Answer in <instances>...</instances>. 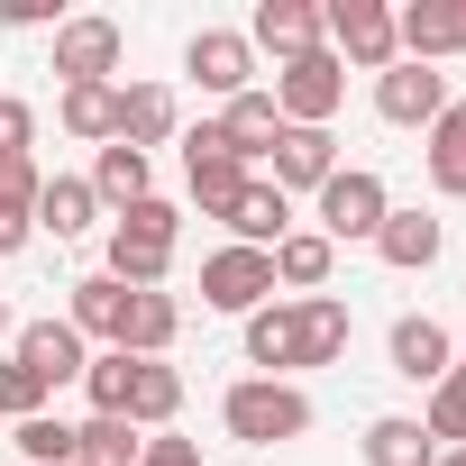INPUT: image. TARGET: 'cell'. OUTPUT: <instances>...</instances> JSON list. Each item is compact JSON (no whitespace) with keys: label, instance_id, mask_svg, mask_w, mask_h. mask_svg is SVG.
<instances>
[{"label":"cell","instance_id":"8fae6325","mask_svg":"<svg viewBox=\"0 0 466 466\" xmlns=\"http://www.w3.org/2000/svg\"><path fill=\"white\" fill-rule=\"evenodd\" d=\"M393 46H402L411 65L466 56V0H411V10H393Z\"/></svg>","mask_w":466,"mask_h":466},{"label":"cell","instance_id":"e0dca14e","mask_svg":"<svg viewBox=\"0 0 466 466\" xmlns=\"http://www.w3.org/2000/svg\"><path fill=\"white\" fill-rule=\"evenodd\" d=\"M174 128H183V110H174V92H165V83H119V147L156 156Z\"/></svg>","mask_w":466,"mask_h":466},{"label":"cell","instance_id":"d4e9b609","mask_svg":"<svg viewBox=\"0 0 466 466\" xmlns=\"http://www.w3.org/2000/svg\"><path fill=\"white\" fill-rule=\"evenodd\" d=\"M183 329V302L174 293H128V320H119V357H165Z\"/></svg>","mask_w":466,"mask_h":466},{"label":"cell","instance_id":"52a82bcc","mask_svg":"<svg viewBox=\"0 0 466 466\" xmlns=\"http://www.w3.org/2000/svg\"><path fill=\"white\" fill-rule=\"evenodd\" d=\"M183 74L210 92V101H238V92H257L248 74H257V46H248V28H201L192 46H183Z\"/></svg>","mask_w":466,"mask_h":466},{"label":"cell","instance_id":"44dd1931","mask_svg":"<svg viewBox=\"0 0 466 466\" xmlns=\"http://www.w3.org/2000/svg\"><path fill=\"white\" fill-rule=\"evenodd\" d=\"M375 257H384L393 275H420V266H439V219H430V210H384V228H375Z\"/></svg>","mask_w":466,"mask_h":466},{"label":"cell","instance_id":"9a60e30c","mask_svg":"<svg viewBox=\"0 0 466 466\" xmlns=\"http://www.w3.org/2000/svg\"><path fill=\"white\" fill-rule=\"evenodd\" d=\"M101 275H110V284H128V293H165V275H174V238L110 219V266H101Z\"/></svg>","mask_w":466,"mask_h":466},{"label":"cell","instance_id":"6da1fadb","mask_svg":"<svg viewBox=\"0 0 466 466\" xmlns=\"http://www.w3.org/2000/svg\"><path fill=\"white\" fill-rule=\"evenodd\" d=\"M219 420H228V439H248V448H284V439L311 430V393L284 384V375H248V384L219 393Z\"/></svg>","mask_w":466,"mask_h":466},{"label":"cell","instance_id":"d6986e66","mask_svg":"<svg viewBox=\"0 0 466 466\" xmlns=\"http://www.w3.org/2000/svg\"><path fill=\"white\" fill-rule=\"evenodd\" d=\"M83 183H92V201H101V210H137V201L156 192V165H147L137 147H119V137H110V147L92 156V174H83Z\"/></svg>","mask_w":466,"mask_h":466},{"label":"cell","instance_id":"74e56055","mask_svg":"<svg viewBox=\"0 0 466 466\" xmlns=\"http://www.w3.org/2000/svg\"><path fill=\"white\" fill-rule=\"evenodd\" d=\"M137 466H201V439H147Z\"/></svg>","mask_w":466,"mask_h":466},{"label":"cell","instance_id":"4fadbf2b","mask_svg":"<svg viewBox=\"0 0 466 466\" xmlns=\"http://www.w3.org/2000/svg\"><path fill=\"white\" fill-rule=\"evenodd\" d=\"M384 348H393V375H402V384H420V393H430V384H448V366H457V339H448L430 311H402Z\"/></svg>","mask_w":466,"mask_h":466},{"label":"cell","instance_id":"3957f363","mask_svg":"<svg viewBox=\"0 0 466 466\" xmlns=\"http://www.w3.org/2000/svg\"><path fill=\"white\" fill-rule=\"evenodd\" d=\"M320 46L348 65V74H384L402 46H393V0H329L320 10Z\"/></svg>","mask_w":466,"mask_h":466},{"label":"cell","instance_id":"f1b7e54d","mask_svg":"<svg viewBox=\"0 0 466 466\" xmlns=\"http://www.w3.org/2000/svg\"><path fill=\"white\" fill-rule=\"evenodd\" d=\"M366 466H439V439L411 411H384V420H366Z\"/></svg>","mask_w":466,"mask_h":466},{"label":"cell","instance_id":"9c48e42d","mask_svg":"<svg viewBox=\"0 0 466 466\" xmlns=\"http://www.w3.org/2000/svg\"><path fill=\"white\" fill-rule=\"evenodd\" d=\"M375 110H384L393 128H430V119L448 110V74H439V65H411V56H393V65L375 74Z\"/></svg>","mask_w":466,"mask_h":466},{"label":"cell","instance_id":"7402d4cb","mask_svg":"<svg viewBox=\"0 0 466 466\" xmlns=\"http://www.w3.org/2000/svg\"><path fill=\"white\" fill-rule=\"evenodd\" d=\"M37 192H46L37 156H28V165H0V257H19V248L37 238Z\"/></svg>","mask_w":466,"mask_h":466},{"label":"cell","instance_id":"4dcf8cb0","mask_svg":"<svg viewBox=\"0 0 466 466\" xmlns=\"http://www.w3.org/2000/svg\"><path fill=\"white\" fill-rule=\"evenodd\" d=\"M420 137H430V183H439L448 201H466V101H448Z\"/></svg>","mask_w":466,"mask_h":466},{"label":"cell","instance_id":"8d00e7d4","mask_svg":"<svg viewBox=\"0 0 466 466\" xmlns=\"http://www.w3.org/2000/svg\"><path fill=\"white\" fill-rule=\"evenodd\" d=\"M28 147H37V110L19 92H0V165H28Z\"/></svg>","mask_w":466,"mask_h":466},{"label":"cell","instance_id":"277c9868","mask_svg":"<svg viewBox=\"0 0 466 466\" xmlns=\"http://www.w3.org/2000/svg\"><path fill=\"white\" fill-rule=\"evenodd\" d=\"M339 101H348V65H339L329 46H311V56L275 65V110H284V128H329V119H339Z\"/></svg>","mask_w":466,"mask_h":466},{"label":"cell","instance_id":"60d3db41","mask_svg":"<svg viewBox=\"0 0 466 466\" xmlns=\"http://www.w3.org/2000/svg\"><path fill=\"white\" fill-rule=\"evenodd\" d=\"M439 466H466V448H439Z\"/></svg>","mask_w":466,"mask_h":466},{"label":"cell","instance_id":"5bb4252c","mask_svg":"<svg viewBox=\"0 0 466 466\" xmlns=\"http://www.w3.org/2000/svg\"><path fill=\"white\" fill-rule=\"evenodd\" d=\"M219 137H228V156H238L248 174L275 156V137H284V110H275V92H238V101H219V119H210Z\"/></svg>","mask_w":466,"mask_h":466},{"label":"cell","instance_id":"7c38bea8","mask_svg":"<svg viewBox=\"0 0 466 466\" xmlns=\"http://www.w3.org/2000/svg\"><path fill=\"white\" fill-rule=\"evenodd\" d=\"M329 174H339V137H329V128H284L275 156H266V183H275L284 201H293V192H320Z\"/></svg>","mask_w":466,"mask_h":466},{"label":"cell","instance_id":"d590c367","mask_svg":"<svg viewBox=\"0 0 466 466\" xmlns=\"http://www.w3.org/2000/svg\"><path fill=\"white\" fill-rule=\"evenodd\" d=\"M37 411H46V384H37L19 357H0V420L19 430V420H37Z\"/></svg>","mask_w":466,"mask_h":466},{"label":"cell","instance_id":"5b68a950","mask_svg":"<svg viewBox=\"0 0 466 466\" xmlns=\"http://www.w3.org/2000/svg\"><path fill=\"white\" fill-rule=\"evenodd\" d=\"M257 174L238 165V156H228V137L201 119V128H183V192H192V210L201 219H228V201H238Z\"/></svg>","mask_w":466,"mask_h":466},{"label":"cell","instance_id":"f35d334b","mask_svg":"<svg viewBox=\"0 0 466 466\" xmlns=\"http://www.w3.org/2000/svg\"><path fill=\"white\" fill-rule=\"evenodd\" d=\"M0 28H56V0H0Z\"/></svg>","mask_w":466,"mask_h":466},{"label":"cell","instance_id":"2e32d148","mask_svg":"<svg viewBox=\"0 0 466 466\" xmlns=\"http://www.w3.org/2000/svg\"><path fill=\"white\" fill-rule=\"evenodd\" d=\"M219 228H228V248H266V257H275V248L293 238V201H284V192L257 174L238 201H228V219H219Z\"/></svg>","mask_w":466,"mask_h":466},{"label":"cell","instance_id":"8992f818","mask_svg":"<svg viewBox=\"0 0 466 466\" xmlns=\"http://www.w3.org/2000/svg\"><path fill=\"white\" fill-rule=\"evenodd\" d=\"M266 293H275V257L266 248H219V257H201V302L210 311H266Z\"/></svg>","mask_w":466,"mask_h":466},{"label":"cell","instance_id":"ffe728a7","mask_svg":"<svg viewBox=\"0 0 466 466\" xmlns=\"http://www.w3.org/2000/svg\"><path fill=\"white\" fill-rule=\"evenodd\" d=\"M248 366H266V375L293 384V366H302V311H293V302L248 311Z\"/></svg>","mask_w":466,"mask_h":466},{"label":"cell","instance_id":"cb8c5ba5","mask_svg":"<svg viewBox=\"0 0 466 466\" xmlns=\"http://www.w3.org/2000/svg\"><path fill=\"white\" fill-rule=\"evenodd\" d=\"M74 302H65V320L83 329V339H101V348H119V320H128V284H110V275H83V284H65Z\"/></svg>","mask_w":466,"mask_h":466},{"label":"cell","instance_id":"83f0119b","mask_svg":"<svg viewBox=\"0 0 466 466\" xmlns=\"http://www.w3.org/2000/svg\"><path fill=\"white\" fill-rule=\"evenodd\" d=\"M293 311H302V366H339L348 339H357L348 302H339V293H311V302H293Z\"/></svg>","mask_w":466,"mask_h":466},{"label":"cell","instance_id":"ac0fdd59","mask_svg":"<svg viewBox=\"0 0 466 466\" xmlns=\"http://www.w3.org/2000/svg\"><path fill=\"white\" fill-rule=\"evenodd\" d=\"M248 46H266V56H311L320 46V10L311 0H257V19H248Z\"/></svg>","mask_w":466,"mask_h":466},{"label":"cell","instance_id":"ab89813d","mask_svg":"<svg viewBox=\"0 0 466 466\" xmlns=\"http://www.w3.org/2000/svg\"><path fill=\"white\" fill-rule=\"evenodd\" d=\"M0 339H19V320H10V302H0Z\"/></svg>","mask_w":466,"mask_h":466},{"label":"cell","instance_id":"ba28073f","mask_svg":"<svg viewBox=\"0 0 466 466\" xmlns=\"http://www.w3.org/2000/svg\"><path fill=\"white\" fill-rule=\"evenodd\" d=\"M128 56V28L119 19H56V74L65 83H110Z\"/></svg>","mask_w":466,"mask_h":466},{"label":"cell","instance_id":"4316f807","mask_svg":"<svg viewBox=\"0 0 466 466\" xmlns=\"http://www.w3.org/2000/svg\"><path fill=\"white\" fill-rule=\"evenodd\" d=\"M329 266H339V248L320 238V228H293V238L275 248V284H284L293 302H311V293L329 284Z\"/></svg>","mask_w":466,"mask_h":466},{"label":"cell","instance_id":"30bf717a","mask_svg":"<svg viewBox=\"0 0 466 466\" xmlns=\"http://www.w3.org/2000/svg\"><path fill=\"white\" fill-rule=\"evenodd\" d=\"M10 357H19L46 393H56V384H83V366H92V348H83V329H74V320H19Z\"/></svg>","mask_w":466,"mask_h":466},{"label":"cell","instance_id":"836d02e7","mask_svg":"<svg viewBox=\"0 0 466 466\" xmlns=\"http://www.w3.org/2000/svg\"><path fill=\"white\" fill-rule=\"evenodd\" d=\"M128 375H137V357L101 348V357L83 366V393H92V411H119V420H128Z\"/></svg>","mask_w":466,"mask_h":466},{"label":"cell","instance_id":"1f68e13d","mask_svg":"<svg viewBox=\"0 0 466 466\" xmlns=\"http://www.w3.org/2000/svg\"><path fill=\"white\" fill-rule=\"evenodd\" d=\"M10 448H19L28 466H83V439H74V420H56V411L19 420V430H10Z\"/></svg>","mask_w":466,"mask_h":466},{"label":"cell","instance_id":"d6a6232c","mask_svg":"<svg viewBox=\"0 0 466 466\" xmlns=\"http://www.w3.org/2000/svg\"><path fill=\"white\" fill-rule=\"evenodd\" d=\"M74 439H83V466H137V448H147L137 420H119V411H92Z\"/></svg>","mask_w":466,"mask_h":466},{"label":"cell","instance_id":"7a4b0ae2","mask_svg":"<svg viewBox=\"0 0 466 466\" xmlns=\"http://www.w3.org/2000/svg\"><path fill=\"white\" fill-rule=\"evenodd\" d=\"M384 210H393V192H384V174H375V165H339V174L311 192V219H320V238H329V248H348V238H366V248H375Z\"/></svg>","mask_w":466,"mask_h":466},{"label":"cell","instance_id":"e575fe53","mask_svg":"<svg viewBox=\"0 0 466 466\" xmlns=\"http://www.w3.org/2000/svg\"><path fill=\"white\" fill-rule=\"evenodd\" d=\"M420 430L439 439V448H466V375L448 366V384H430V411H420Z\"/></svg>","mask_w":466,"mask_h":466},{"label":"cell","instance_id":"f546056e","mask_svg":"<svg viewBox=\"0 0 466 466\" xmlns=\"http://www.w3.org/2000/svg\"><path fill=\"white\" fill-rule=\"evenodd\" d=\"M183 411V375L165 366V357H137V375H128V420L137 430H165Z\"/></svg>","mask_w":466,"mask_h":466},{"label":"cell","instance_id":"484cf974","mask_svg":"<svg viewBox=\"0 0 466 466\" xmlns=\"http://www.w3.org/2000/svg\"><path fill=\"white\" fill-rule=\"evenodd\" d=\"M101 219V201H92V183L83 174H46V192H37V228L65 248V238H83V228Z\"/></svg>","mask_w":466,"mask_h":466},{"label":"cell","instance_id":"603a6c76","mask_svg":"<svg viewBox=\"0 0 466 466\" xmlns=\"http://www.w3.org/2000/svg\"><path fill=\"white\" fill-rule=\"evenodd\" d=\"M56 119H65V137H83V147H110V137H119V83H65Z\"/></svg>","mask_w":466,"mask_h":466},{"label":"cell","instance_id":"b9f144b4","mask_svg":"<svg viewBox=\"0 0 466 466\" xmlns=\"http://www.w3.org/2000/svg\"><path fill=\"white\" fill-rule=\"evenodd\" d=\"M457 375H466V357H457Z\"/></svg>","mask_w":466,"mask_h":466}]
</instances>
